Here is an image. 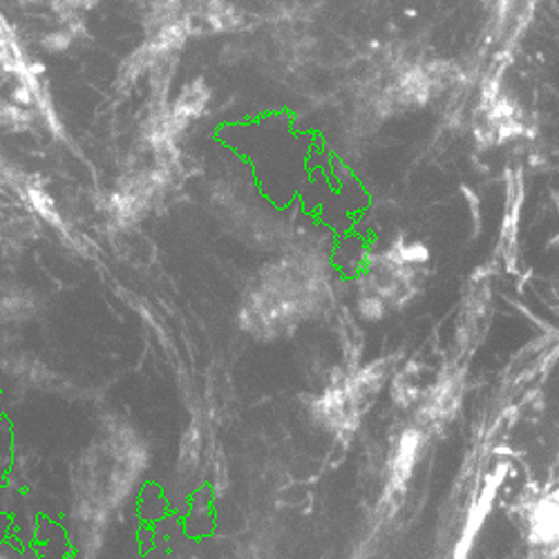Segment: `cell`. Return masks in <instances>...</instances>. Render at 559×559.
<instances>
[{
    "label": "cell",
    "instance_id": "cell-1",
    "mask_svg": "<svg viewBox=\"0 0 559 559\" xmlns=\"http://www.w3.org/2000/svg\"><path fill=\"white\" fill-rule=\"evenodd\" d=\"M332 296L328 266L311 253H294L266 264L242 294L238 322L260 343L292 338L318 316Z\"/></svg>",
    "mask_w": 559,
    "mask_h": 559
},
{
    "label": "cell",
    "instance_id": "cell-2",
    "mask_svg": "<svg viewBox=\"0 0 559 559\" xmlns=\"http://www.w3.org/2000/svg\"><path fill=\"white\" fill-rule=\"evenodd\" d=\"M430 249L405 238L369 258L356 280V313L365 322H381L409 307L426 289Z\"/></svg>",
    "mask_w": 559,
    "mask_h": 559
},
{
    "label": "cell",
    "instance_id": "cell-3",
    "mask_svg": "<svg viewBox=\"0 0 559 559\" xmlns=\"http://www.w3.org/2000/svg\"><path fill=\"white\" fill-rule=\"evenodd\" d=\"M394 374L390 356L338 371L309 405L313 421L338 441H347L362 426L369 407L381 396Z\"/></svg>",
    "mask_w": 559,
    "mask_h": 559
},
{
    "label": "cell",
    "instance_id": "cell-4",
    "mask_svg": "<svg viewBox=\"0 0 559 559\" xmlns=\"http://www.w3.org/2000/svg\"><path fill=\"white\" fill-rule=\"evenodd\" d=\"M528 559H559V484L524 508Z\"/></svg>",
    "mask_w": 559,
    "mask_h": 559
},
{
    "label": "cell",
    "instance_id": "cell-5",
    "mask_svg": "<svg viewBox=\"0 0 559 559\" xmlns=\"http://www.w3.org/2000/svg\"><path fill=\"white\" fill-rule=\"evenodd\" d=\"M428 441V430H424L421 426H409L396 441L390 461H388V481H385V490L392 499L401 497L407 488L409 477L416 471V463L421 461L424 456V448Z\"/></svg>",
    "mask_w": 559,
    "mask_h": 559
},
{
    "label": "cell",
    "instance_id": "cell-6",
    "mask_svg": "<svg viewBox=\"0 0 559 559\" xmlns=\"http://www.w3.org/2000/svg\"><path fill=\"white\" fill-rule=\"evenodd\" d=\"M428 367L421 360H407L403 367L394 369V374L390 379V390H392V401L401 407H416V403L421 401V396L428 390Z\"/></svg>",
    "mask_w": 559,
    "mask_h": 559
}]
</instances>
